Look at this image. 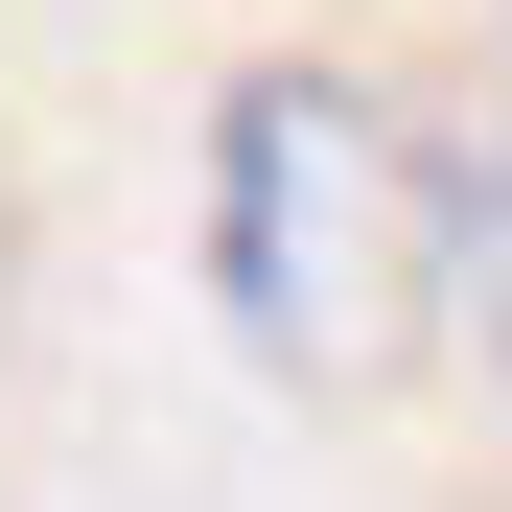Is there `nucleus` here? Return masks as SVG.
Here are the masks:
<instances>
[{"mask_svg": "<svg viewBox=\"0 0 512 512\" xmlns=\"http://www.w3.org/2000/svg\"><path fill=\"white\" fill-rule=\"evenodd\" d=\"M210 280L280 373H396V326L443 303V187L373 94L326 70H256L233 140H210Z\"/></svg>", "mask_w": 512, "mask_h": 512, "instance_id": "f257e3e1", "label": "nucleus"}]
</instances>
